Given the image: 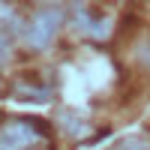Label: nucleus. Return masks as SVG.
<instances>
[{"label": "nucleus", "instance_id": "f03ea898", "mask_svg": "<svg viewBox=\"0 0 150 150\" xmlns=\"http://www.w3.org/2000/svg\"><path fill=\"white\" fill-rule=\"evenodd\" d=\"M57 24H60V12H54V9L39 12V15L30 21V27H27V42H30V45H36V48H45V45H48V39L54 36Z\"/></svg>", "mask_w": 150, "mask_h": 150}, {"label": "nucleus", "instance_id": "f257e3e1", "mask_svg": "<svg viewBox=\"0 0 150 150\" xmlns=\"http://www.w3.org/2000/svg\"><path fill=\"white\" fill-rule=\"evenodd\" d=\"M42 138L36 120H6L0 126V150H27Z\"/></svg>", "mask_w": 150, "mask_h": 150}]
</instances>
